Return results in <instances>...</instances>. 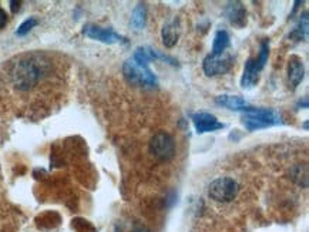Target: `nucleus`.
I'll use <instances>...</instances> for the list:
<instances>
[{
	"label": "nucleus",
	"instance_id": "nucleus-1",
	"mask_svg": "<svg viewBox=\"0 0 309 232\" xmlns=\"http://www.w3.org/2000/svg\"><path fill=\"white\" fill-rule=\"evenodd\" d=\"M57 63L45 53H30L17 57L6 67V86L19 97L45 93L58 80Z\"/></svg>",
	"mask_w": 309,
	"mask_h": 232
},
{
	"label": "nucleus",
	"instance_id": "nucleus-2",
	"mask_svg": "<svg viewBox=\"0 0 309 232\" xmlns=\"http://www.w3.org/2000/svg\"><path fill=\"white\" fill-rule=\"evenodd\" d=\"M123 73L127 82L134 86H146V87H154L157 86V77L153 74L150 70L149 64L138 63L134 58H128L124 66H123Z\"/></svg>",
	"mask_w": 309,
	"mask_h": 232
},
{
	"label": "nucleus",
	"instance_id": "nucleus-3",
	"mask_svg": "<svg viewBox=\"0 0 309 232\" xmlns=\"http://www.w3.org/2000/svg\"><path fill=\"white\" fill-rule=\"evenodd\" d=\"M244 111H245V114L242 116V123L250 131L269 127V126H275V124L281 123V117L275 111L268 110V108H255V107L250 105Z\"/></svg>",
	"mask_w": 309,
	"mask_h": 232
},
{
	"label": "nucleus",
	"instance_id": "nucleus-4",
	"mask_svg": "<svg viewBox=\"0 0 309 232\" xmlns=\"http://www.w3.org/2000/svg\"><path fill=\"white\" fill-rule=\"evenodd\" d=\"M238 184L232 178L221 177L214 180L208 186V195L217 202H229L237 197Z\"/></svg>",
	"mask_w": 309,
	"mask_h": 232
},
{
	"label": "nucleus",
	"instance_id": "nucleus-5",
	"mask_svg": "<svg viewBox=\"0 0 309 232\" xmlns=\"http://www.w3.org/2000/svg\"><path fill=\"white\" fill-rule=\"evenodd\" d=\"M150 151L151 154L161 161L171 160L175 154V142L174 139L168 133H157L150 142Z\"/></svg>",
	"mask_w": 309,
	"mask_h": 232
},
{
	"label": "nucleus",
	"instance_id": "nucleus-6",
	"mask_svg": "<svg viewBox=\"0 0 309 232\" xmlns=\"http://www.w3.org/2000/svg\"><path fill=\"white\" fill-rule=\"evenodd\" d=\"M232 64H234L232 56L228 53H222V54H208L204 58L203 67L208 77H214V76L228 73Z\"/></svg>",
	"mask_w": 309,
	"mask_h": 232
},
{
	"label": "nucleus",
	"instance_id": "nucleus-7",
	"mask_svg": "<svg viewBox=\"0 0 309 232\" xmlns=\"http://www.w3.org/2000/svg\"><path fill=\"white\" fill-rule=\"evenodd\" d=\"M84 35L89 36L90 39L99 40L102 43H107V45H113V43L124 40L121 36L117 35L113 30L103 29V27H99V26H93V24H89V26L84 27Z\"/></svg>",
	"mask_w": 309,
	"mask_h": 232
},
{
	"label": "nucleus",
	"instance_id": "nucleus-8",
	"mask_svg": "<svg viewBox=\"0 0 309 232\" xmlns=\"http://www.w3.org/2000/svg\"><path fill=\"white\" fill-rule=\"evenodd\" d=\"M193 123L195 128L200 134L209 133V131H215L219 128L224 127V124H221L217 120V117L208 113H197L193 116Z\"/></svg>",
	"mask_w": 309,
	"mask_h": 232
},
{
	"label": "nucleus",
	"instance_id": "nucleus-9",
	"mask_svg": "<svg viewBox=\"0 0 309 232\" xmlns=\"http://www.w3.org/2000/svg\"><path fill=\"white\" fill-rule=\"evenodd\" d=\"M258 74H259V70L257 69L255 60L254 58H248L247 63H245V67H244V74H242V79H241V86L244 89H250L252 86H255L257 82H258Z\"/></svg>",
	"mask_w": 309,
	"mask_h": 232
},
{
	"label": "nucleus",
	"instance_id": "nucleus-10",
	"mask_svg": "<svg viewBox=\"0 0 309 232\" xmlns=\"http://www.w3.org/2000/svg\"><path fill=\"white\" fill-rule=\"evenodd\" d=\"M304 74H305V70H304L302 61L298 57L291 58L289 66H288V77L294 87H297L298 84L304 80Z\"/></svg>",
	"mask_w": 309,
	"mask_h": 232
},
{
	"label": "nucleus",
	"instance_id": "nucleus-11",
	"mask_svg": "<svg viewBox=\"0 0 309 232\" xmlns=\"http://www.w3.org/2000/svg\"><path fill=\"white\" fill-rule=\"evenodd\" d=\"M217 104L227 107L229 110H247L250 107V104L244 98H241L238 95H229V94H222L217 97Z\"/></svg>",
	"mask_w": 309,
	"mask_h": 232
},
{
	"label": "nucleus",
	"instance_id": "nucleus-12",
	"mask_svg": "<svg viewBox=\"0 0 309 232\" xmlns=\"http://www.w3.org/2000/svg\"><path fill=\"white\" fill-rule=\"evenodd\" d=\"M227 16L229 22L235 26H244L245 24V9L240 1L229 3L227 7Z\"/></svg>",
	"mask_w": 309,
	"mask_h": 232
},
{
	"label": "nucleus",
	"instance_id": "nucleus-13",
	"mask_svg": "<svg viewBox=\"0 0 309 232\" xmlns=\"http://www.w3.org/2000/svg\"><path fill=\"white\" fill-rule=\"evenodd\" d=\"M229 46V36L225 30H219L214 37L212 43V53L211 54H222Z\"/></svg>",
	"mask_w": 309,
	"mask_h": 232
},
{
	"label": "nucleus",
	"instance_id": "nucleus-14",
	"mask_svg": "<svg viewBox=\"0 0 309 232\" xmlns=\"http://www.w3.org/2000/svg\"><path fill=\"white\" fill-rule=\"evenodd\" d=\"M146 6L144 4H138L137 7L134 9L133 16H131V26L136 29V30H141V27L146 24Z\"/></svg>",
	"mask_w": 309,
	"mask_h": 232
},
{
	"label": "nucleus",
	"instance_id": "nucleus-15",
	"mask_svg": "<svg viewBox=\"0 0 309 232\" xmlns=\"http://www.w3.org/2000/svg\"><path fill=\"white\" fill-rule=\"evenodd\" d=\"M177 39H178V36H177L175 29L172 27L171 24L164 26V29H162V42H164V45L167 47H172L177 43Z\"/></svg>",
	"mask_w": 309,
	"mask_h": 232
},
{
	"label": "nucleus",
	"instance_id": "nucleus-16",
	"mask_svg": "<svg viewBox=\"0 0 309 232\" xmlns=\"http://www.w3.org/2000/svg\"><path fill=\"white\" fill-rule=\"evenodd\" d=\"M268 51H269V46H268V42L263 40L261 43V51H259V57L258 60H255V64H257V69L261 70L263 69L265 63H266V58H268Z\"/></svg>",
	"mask_w": 309,
	"mask_h": 232
},
{
	"label": "nucleus",
	"instance_id": "nucleus-17",
	"mask_svg": "<svg viewBox=\"0 0 309 232\" xmlns=\"http://www.w3.org/2000/svg\"><path fill=\"white\" fill-rule=\"evenodd\" d=\"M36 24H37V20L33 19V17H30V19H27V20H24L23 23L19 26V29H17V32H16V35L17 36H24L26 33H29L33 27H35Z\"/></svg>",
	"mask_w": 309,
	"mask_h": 232
},
{
	"label": "nucleus",
	"instance_id": "nucleus-18",
	"mask_svg": "<svg viewBox=\"0 0 309 232\" xmlns=\"http://www.w3.org/2000/svg\"><path fill=\"white\" fill-rule=\"evenodd\" d=\"M6 23H7V16H6L4 10L0 7V29H3L6 26Z\"/></svg>",
	"mask_w": 309,
	"mask_h": 232
},
{
	"label": "nucleus",
	"instance_id": "nucleus-19",
	"mask_svg": "<svg viewBox=\"0 0 309 232\" xmlns=\"http://www.w3.org/2000/svg\"><path fill=\"white\" fill-rule=\"evenodd\" d=\"M10 4H12V10H13V12H16V10H19V4H20L19 1H12Z\"/></svg>",
	"mask_w": 309,
	"mask_h": 232
},
{
	"label": "nucleus",
	"instance_id": "nucleus-20",
	"mask_svg": "<svg viewBox=\"0 0 309 232\" xmlns=\"http://www.w3.org/2000/svg\"><path fill=\"white\" fill-rule=\"evenodd\" d=\"M133 232H150V231L149 230H146V228H138V230H136V231Z\"/></svg>",
	"mask_w": 309,
	"mask_h": 232
}]
</instances>
